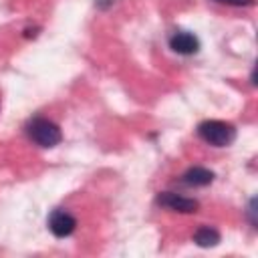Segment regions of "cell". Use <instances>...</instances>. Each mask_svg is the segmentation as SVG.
Returning a JSON list of instances; mask_svg holds the SVG:
<instances>
[{
	"label": "cell",
	"instance_id": "cell-1",
	"mask_svg": "<svg viewBox=\"0 0 258 258\" xmlns=\"http://www.w3.org/2000/svg\"><path fill=\"white\" fill-rule=\"evenodd\" d=\"M26 135L30 141H34L40 147H54L60 143L62 133L56 123L44 117H34L26 123Z\"/></svg>",
	"mask_w": 258,
	"mask_h": 258
},
{
	"label": "cell",
	"instance_id": "cell-2",
	"mask_svg": "<svg viewBox=\"0 0 258 258\" xmlns=\"http://www.w3.org/2000/svg\"><path fill=\"white\" fill-rule=\"evenodd\" d=\"M198 135L214 147H226L236 139V129H234V125H230L226 121L208 119L198 125Z\"/></svg>",
	"mask_w": 258,
	"mask_h": 258
},
{
	"label": "cell",
	"instance_id": "cell-3",
	"mask_svg": "<svg viewBox=\"0 0 258 258\" xmlns=\"http://www.w3.org/2000/svg\"><path fill=\"white\" fill-rule=\"evenodd\" d=\"M155 202H157V206L171 210V212H179V214H191V212H198V208H200L198 200L185 198V196H179L173 191H161Z\"/></svg>",
	"mask_w": 258,
	"mask_h": 258
},
{
	"label": "cell",
	"instance_id": "cell-4",
	"mask_svg": "<svg viewBox=\"0 0 258 258\" xmlns=\"http://www.w3.org/2000/svg\"><path fill=\"white\" fill-rule=\"evenodd\" d=\"M46 224H48V230H50L56 238H67V236H71V234L75 232V228H77L75 216L69 214V212L62 210V208L52 210L50 216H48V220H46Z\"/></svg>",
	"mask_w": 258,
	"mask_h": 258
},
{
	"label": "cell",
	"instance_id": "cell-5",
	"mask_svg": "<svg viewBox=\"0 0 258 258\" xmlns=\"http://www.w3.org/2000/svg\"><path fill=\"white\" fill-rule=\"evenodd\" d=\"M169 48L177 54H196L200 50V40L187 30H177L169 36Z\"/></svg>",
	"mask_w": 258,
	"mask_h": 258
},
{
	"label": "cell",
	"instance_id": "cell-6",
	"mask_svg": "<svg viewBox=\"0 0 258 258\" xmlns=\"http://www.w3.org/2000/svg\"><path fill=\"white\" fill-rule=\"evenodd\" d=\"M214 181V171L206 169V167H189L183 175H181V183L189 185V187H204V185H210Z\"/></svg>",
	"mask_w": 258,
	"mask_h": 258
},
{
	"label": "cell",
	"instance_id": "cell-7",
	"mask_svg": "<svg viewBox=\"0 0 258 258\" xmlns=\"http://www.w3.org/2000/svg\"><path fill=\"white\" fill-rule=\"evenodd\" d=\"M194 242L200 246V248H212V246H218L220 242V232L212 226H202L196 230L194 234Z\"/></svg>",
	"mask_w": 258,
	"mask_h": 258
},
{
	"label": "cell",
	"instance_id": "cell-8",
	"mask_svg": "<svg viewBox=\"0 0 258 258\" xmlns=\"http://www.w3.org/2000/svg\"><path fill=\"white\" fill-rule=\"evenodd\" d=\"M218 4H226V6H252L254 0H214Z\"/></svg>",
	"mask_w": 258,
	"mask_h": 258
},
{
	"label": "cell",
	"instance_id": "cell-9",
	"mask_svg": "<svg viewBox=\"0 0 258 258\" xmlns=\"http://www.w3.org/2000/svg\"><path fill=\"white\" fill-rule=\"evenodd\" d=\"M254 204H256V200H250V206H248V214H250V222H252V226H256V218H254Z\"/></svg>",
	"mask_w": 258,
	"mask_h": 258
},
{
	"label": "cell",
	"instance_id": "cell-10",
	"mask_svg": "<svg viewBox=\"0 0 258 258\" xmlns=\"http://www.w3.org/2000/svg\"><path fill=\"white\" fill-rule=\"evenodd\" d=\"M115 0H97V6L99 8H107V6H111Z\"/></svg>",
	"mask_w": 258,
	"mask_h": 258
}]
</instances>
